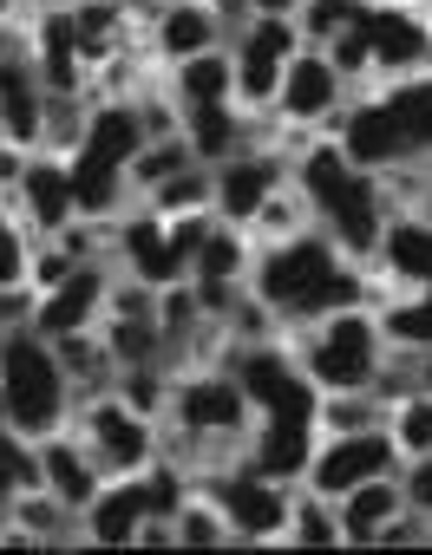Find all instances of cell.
<instances>
[{"mask_svg":"<svg viewBox=\"0 0 432 555\" xmlns=\"http://www.w3.org/2000/svg\"><path fill=\"white\" fill-rule=\"evenodd\" d=\"M250 301L276 321V334H302L308 321H321L334 308H380V301H393V288L373 282V268L347 261L334 235L302 229L282 242H256Z\"/></svg>","mask_w":432,"mask_h":555,"instance_id":"1","label":"cell"},{"mask_svg":"<svg viewBox=\"0 0 432 555\" xmlns=\"http://www.w3.org/2000/svg\"><path fill=\"white\" fill-rule=\"evenodd\" d=\"M328 138L360 170H373V177L432 164V66L425 73L380 79V86H360L341 105V118L328 125Z\"/></svg>","mask_w":432,"mask_h":555,"instance_id":"2","label":"cell"},{"mask_svg":"<svg viewBox=\"0 0 432 555\" xmlns=\"http://www.w3.org/2000/svg\"><path fill=\"white\" fill-rule=\"evenodd\" d=\"M295 190L308 196L315 229H321V235H334L347 261L373 268L380 235H386V222H393L386 183H380L373 170H360L334 138H308V144L295 151Z\"/></svg>","mask_w":432,"mask_h":555,"instance_id":"3","label":"cell"},{"mask_svg":"<svg viewBox=\"0 0 432 555\" xmlns=\"http://www.w3.org/2000/svg\"><path fill=\"white\" fill-rule=\"evenodd\" d=\"M0 405H8V425L34 444L73 425L79 386H73V373L47 334H34V327L0 334Z\"/></svg>","mask_w":432,"mask_h":555,"instance_id":"4","label":"cell"},{"mask_svg":"<svg viewBox=\"0 0 432 555\" xmlns=\"http://www.w3.org/2000/svg\"><path fill=\"white\" fill-rule=\"evenodd\" d=\"M289 353H295V366L308 373L315 392H373V373L393 347H386L373 308H334V314L308 321Z\"/></svg>","mask_w":432,"mask_h":555,"instance_id":"5","label":"cell"},{"mask_svg":"<svg viewBox=\"0 0 432 555\" xmlns=\"http://www.w3.org/2000/svg\"><path fill=\"white\" fill-rule=\"evenodd\" d=\"M196 490L216 503V516L230 522V548L282 542L295 483H276V477H263L250 457H230V464H203V470H196Z\"/></svg>","mask_w":432,"mask_h":555,"instance_id":"6","label":"cell"},{"mask_svg":"<svg viewBox=\"0 0 432 555\" xmlns=\"http://www.w3.org/2000/svg\"><path fill=\"white\" fill-rule=\"evenodd\" d=\"M73 431L86 438V451L99 457V470H105V477H138V470L157 457V444H164L157 418H151V412H138L131 399H118L112 386L79 399Z\"/></svg>","mask_w":432,"mask_h":555,"instance_id":"7","label":"cell"},{"mask_svg":"<svg viewBox=\"0 0 432 555\" xmlns=\"http://www.w3.org/2000/svg\"><path fill=\"white\" fill-rule=\"evenodd\" d=\"M289 177H295V157L276 144V118H269V131H263V138H250L243 151H230L224 164L209 170V209H216V222L250 229V222H256V209H263Z\"/></svg>","mask_w":432,"mask_h":555,"instance_id":"8","label":"cell"},{"mask_svg":"<svg viewBox=\"0 0 432 555\" xmlns=\"http://www.w3.org/2000/svg\"><path fill=\"white\" fill-rule=\"evenodd\" d=\"M354 99V86L341 79V66L321 53V47H302L289 66H282V86H276V105L269 118L282 131H302V138H328V125L341 118V105Z\"/></svg>","mask_w":432,"mask_h":555,"instance_id":"9","label":"cell"},{"mask_svg":"<svg viewBox=\"0 0 432 555\" xmlns=\"http://www.w3.org/2000/svg\"><path fill=\"white\" fill-rule=\"evenodd\" d=\"M386 470H399V444H393V431H386V425L334 431V438H315V457H308V470H302V490H315V496L341 503L354 483L386 477Z\"/></svg>","mask_w":432,"mask_h":555,"instance_id":"10","label":"cell"},{"mask_svg":"<svg viewBox=\"0 0 432 555\" xmlns=\"http://www.w3.org/2000/svg\"><path fill=\"white\" fill-rule=\"evenodd\" d=\"M354 40L373 66V86L380 79H399V73H425L432 66V27L419 8H393V0H367L360 21H354Z\"/></svg>","mask_w":432,"mask_h":555,"instance_id":"11","label":"cell"},{"mask_svg":"<svg viewBox=\"0 0 432 555\" xmlns=\"http://www.w3.org/2000/svg\"><path fill=\"white\" fill-rule=\"evenodd\" d=\"M112 282H118V261L99 255V261H79L60 288H47L34 301V334L47 340H73V334H92L105 321V301H112Z\"/></svg>","mask_w":432,"mask_h":555,"instance_id":"12","label":"cell"},{"mask_svg":"<svg viewBox=\"0 0 432 555\" xmlns=\"http://www.w3.org/2000/svg\"><path fill=\"white\" fill-rule=\"evenodd\" d=\"M47 79L34 66V47L27 40H8L0 34V138L21 144V151H40L47 138Z\"/></svg>","mask_w":432,"mask_h":555,"instance_id":"13","label":"cell"},{"mask_svg":"<svg viewBox=\"0 0 432 555\" xmlns=\"http://www.w3.org/2000/svg\"><path fill=\"white\" fill-rule=\"evenodd\" d=\"M209 47H230V27L216 21L209 0H157L151 21H144V60L164 73L190 53H209Z\"/></svg>","mask_w":432,"mask_h":555,"instance_id":"14","label":"cell"},{"mask_svg":"<svg viewBox=\"0 0 432 555\" xmlns=\"http://www.w3.org/2000/svg\"><path fill=\"white\" fill-rule=\"evenodd\" d=\"M8 203L27 216V229H34L40 242L66 235V229L79 222L73 170H66V157H53V151H34V157H27V170H21V183H14V196H8Z\"/></svg>","mask_w":432,"mask_h":555,"instance_id":"15","label":"cell"},{"mask_svg":"<svg viewBox=\"0 0 432 555\" xmlns=\"http://www.w3.org/2000/svg\"><path fill=\"white\" fill-rule=\"evenodd\" d=\"M40 451V483L73 509V516H86V503L105 490V470H99V457L86 451V438L66 425V431H53V438H40L34 444Z\"/></svg>","mask_w":432,"mask_h":555,"instance_id":"16","label":"cell"},{"mask_svg":"<svg viewBox=\"0 0 432 555\" xmlns=\"http://www.w3.org/2000/svg\"><path fill=\"white\" fill-rule=\"evenodd\" d=\"M151 516V496H144V477H105V490L86 503V542L99 548H131L138 522Z\"/></svg>","mask_w":432,"mask_h":555,"instance_id":"17","label":"cell"},{"mask_svg":"<svg viewBox=\"0 0 432 555\" xmlns=\"http://www.w3.org/2000/svg\"><path fill=\"white\" fill-rule=\"evenodd\" d=\"M164 92L177 112L190 105H237V60L230 47H209V53H190L177 66H164Z\"/></svg>","mask_w":432,"mask_h":555,"instance_id":"18","label":"cell"},{"mask_svg":"<svg viewBox=\"0 0 432 555\" xmlns=\"http://www.w3.org/2000/svg\"><path fill=\"white\" fill-rule=\"evenodd\" d=\"M183 118V138H190V151H196V164H224L230 151H243L250 138H263L269 131V118H250L243 105H190V112H177Z\"/></svg>","mask_w":432,"mask_h":555,"instance_id":"19","label":"cell"},{"mask_svg":"<svg viewBox=\"0 0 432 555\" xmlns=\"http://www.w3.org/2000/svg\"><path fill=\"white\" fill-rule=\"evenodd\" d=\"M341 542L347 548H373L380 542V529L406 509V490H399V470H386V477H367V483H354L341 503Z\"/></svg>","mask_w":432,"mask_h":555,"instance_id":"20","label":"cell"},{"mask_svg":"<svg viewBox=\"0 0 432 555\" xmlns=\"http://www.w3.org/2000/svg\"><path fill=\"white\" fill-rule=\"evenodd\" d=\"M250 255H256L250 229L209 222L203 242H196V255H190V282H196V288H209V282H243V288H250Z\"/></svg>","mask_w":432,"mask_h":555,"instance_id":"21","label":"cell"},{"mask_svg":"<svg viewBox=\"0 0 432 555\" xmlns=\"http://www.w3.org/2000/svg\"><path fill=\"white\" fill-rule=\"evenodd\" d=\"M183 170H196V151H190L183 131H164V138H151V144L131 157V196L144 203L157 183H170V177H183Z\"/></svg>","mask_w":432,"mask_h":555,"instance_id":"22","label":"cell"},{"mask_svg":"<svg viewBox=\"0 0 432 555\" xmlns=\"http://www.w3.org/2000/svg\"><path fill=\"white\" fill-rule=\"evenodd\" d=\"M373 314H380V334H386V347H406V353L432 347V288L393 295V301H380Z\"/></svg>","mask_w":432,"mask_h":555,"instance_id":"23","label":"cell"},{"mask_svg":"<svg viewBox=\"0 0 432 555\" xmlns=\"http://www.w3.org/2000/svg\"><path fill=\"white\" fill-rule=\"evenodd\" d=\"M282 542H295V548H341V509H334L328 496H315V490L295 483V503H289V529H282Z\"/></svg>","mask_w":432,"mask_h":555,"instance_id":"24","label":"cell"},{"mask_svg":"<svg viewBox=\"0 0 432 555\" xmlns=\"http://www.w3.org/2000/svg\"><path fill=\"white\" fill-rule=\"evenodd\" d=\"M170 535H177V548H230V522L216 516V503H209L203 490H190V496L177 503Z\"/></svg>","mask_w":432,"mask_h":555,"instance_id":"25","label":"cell"},{"mask_svg":"<svg viewBox=\"0 0 432 555\" xmlns=\"http://www.w3.org/2000/svg\"><path fill=\"white\" fill-rule=\"evenodd\" d=\"M40 483V451H34V438H21L8 418H0V516H8V503L21 496V490H34Z\"/></svg>","mask_w":432,"mask_h":555,"instance_id":"26","label":"cell"},{"mask_svg":"<svg viewBox=\"0 0 432 555\" xmlns=\"http://www.w3.org/2000/svg\"><path fill=\"white\" fill-rule=\"evenodd\" d=\"M367 425H386V405L373 392H321L315 405V431L334 438V431H367Z\"/></svg>","mask_w":432,"mask_h":555,"instance_id":"27","label":"cell"},{"mask_svg":"<svg viewBox=\"0 0 432 555\" xmlns=\"http://www.w3.org/2000/svg\"><path fill=\"white\" fill-rule=\"evenodd\" d=\"M34 248H40V235L27 229V216L14 203H0V288H21L34 274Z\"/></svg>","mask_w":432,"mask_h":555,"instance_id":"28","label":"cell"},{"mask_svg":"<svg viewBox=\"0 0 432 555\" xmlns=\"http://www.w3.org/2000/svg\"><path fill=\"white\" fill-rule=\"evenodd\" d=\"M386 431L399 444V464L406 457H425L432 451V392H406L399 405H386Z\"/></svg>","mask_w":432,"mask_h":555,"instance_id":"29","label":"cell"},{"mask_svg":"<svg viewBox=\"0 0 432 555\" xmlns=\"http://www.w3.org/2000/svg\"><path fill=\"white\" fill-rule=\"evenodd\" d=\"M360 8H367V0H302V14H295L302 47H334L360 21Z\"/></svg>","mask_w":432,"mask_h":555,"instance_id":"30","label":"cell"},{"mask_svg":"<svg viewBox=\"0 0 432 555\" xmlns=\"http://www.w3.org/2000/svg\"><path fill=\"white\" fill-rule=\"evenodd\" d=\"M144 209H157V216H196V209H209V164H196V170L157 183V190L144 196Z\"/></svg>","mask_w":432,"mask_h":555,"instance_id":"31","label":"cell"},{"mask_svg":"<svg viewBox=\"0 0 432 555\" xmlns=\"http://www.w3.org/2000/svg\"><path fill=\"white\" fill-rule=\"evenodd\" d=\"M425 542H432V516H425V509H399V516L380 529L373 548H425Z\"/></svg>","mask_w":432,"mask_h":555,"instance_id":"32","label":"cell"},{"mask_svg":"<svg viewBox=\"0 0 432 555\" xmlns=\"http://www.w3.org/2000/svg\"><path fill=\"white\" fill-rule=\"evenodd\" d=\"M34 282H21V288H0V334H14V327H34Z\"/></svg>","mask_w":432,"mask_h":555,"instance_id":"33","label":"cell"},{"mask_svg":"<svg viewBox=\"0 0 432 555\" xmlns=\"http://www.w3.org/2000/svg\"><path fill=\"white\" fill-rule=\"evenodd\" d=\"M209 8H216V21H224L230 34H237V27L250 21V0H209Z\"/></svg>","mask_w":432,"mask_h":555,"instance_id":"34","label":"cell"},{"mask_svg":"<svg viewBox=\"0 0 432 555\" xmlns=\"http://www.w3.org/2000/svg\"><path fill=\"white\" fill-rule=\"evenodd\" d=\"M250 14H269V21H295L302 0H250Z\"/></svg>","mask_w":432,"mask_h":555,"instance_id":"35","label":"cell"},{"mask_svg":"<svg viewBox=\"0 0 432 555\" xmlns=\"http://www.w3.org/2000/svg\"><path fill=\"white\" fill-rule=\"evenodd\" d=\"M412 373H419V392H432V347L412 353Z\"/></svg>","mask_w":432,"mask_h":555,"instance_id":"36","label":"cell"},{"mask_svg":"<svg viewBox=\"0 0 432 555\" xmlns=\"http://www.w3.org/2000/svg\"><path fill=\"white\" fill-rule=\"evenodd\" d=\"M393 8H425V0H393Z\"/></svg>","mask_w":432,"mask_h":555,"instance_id":"37","label":"cell"},{"mask_svg":"<svg viewBox=\"0 0 432 555\" xmlns=\"http://www.w3.org/2000/svg\"><path fill=\"white\" fill-rule=\"evenodd\" d=\"M419 14H425V27H432V0H425V8H419Z\"/></svg>","mask_w":432,"mask_h":555,"instance_id":"38","label":"cell"},{"mask_svg":"<svg viewBox=\"0 0 432 555\" xmlns=\"http://www.w3.org/2000/svg\"><path fill=\"white\" fill-rule=\"evenodd\" d=\"M60 8H79V0H60Z\"/></svg>","mask_w":432,"mask_h":555,"instance_id":"39","label":"cell"},{"mask_svg":"<svg viewBox=\"0 0 432 555\" xmlns=\"http://www.w3.org/2000/svg\"><path fill=\"white\" fill-rule=\"evenodd\" d=\"M0 144H8V138H0Z\"/></svg>","mask_w":432,"mask_h":555,"instance_id":"40","label":"cell"}]
</instances>
